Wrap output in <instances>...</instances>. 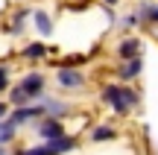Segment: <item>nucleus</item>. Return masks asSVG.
<instances>
[{"label":"nucleus","instance_id":"f257e3e1","mask_svg":"<svg viewBox=\"0 0 158 155\" xmlns=\"http://www.w3.org/2000/svg\"><path fill=\"white\" fill-rule=\"evenodd\" d=\"M102 100H106L117 114H126L132 105H138V94H132V88H117V85H108L106 91H102Z\"/></svg>","mask_w":158,"mask_h":155},{"label":"nucleus","instance_id":"f03ea898","mask_svg":"<svg viewBox=\"0 0 158 155\" xmlns=\"http://www.w3.org/2000/svg\"><path fill=\"white\" fill-rule=\"evenodd\" d=\"M21 88H23V94H27L29 100H38L41 94H44V76L41 73H27L23 82H21Z\"/></svg>","mask_w":158,"mask_h":155},{"label":"nucleus","instance_id":"7ed1b4c3","mask_svg":"<svg viewBox=\"0 0 158 155\" xmlns=\"http://www.w3.org/2000/svg\"><path fill=\"white\" fill-rule=\"evenodd\" d=\"M41 114H47V108H44V105H21V108H15V114L9 117V123L21 126V123L35 120V117H41Z\"/></svg>","mask_w":158,"mask_h":155},{"label":"nucleus","instance_id":"20e7f679","mask_svg":"<svg viewBox=\"0 0 158 155\" xmlns=\"http://www.w3.org/2000/svg\"><path fill=\"white\" fill-rule=\"evenodd\" d=\"M82 82H85V76L76 73V70H70V67L59 70V85H62V88H79Z\"/></svg>","mask_w":158,"mask_h":155},{"label":"nucleus","instance_id":"39448f33","mask_svg":"<svg viewBox=\"0 0 158 155\" xmlns=\"http://www.w3.org/2000/svg\"><path fill=\"white\" fill-rule=\"evenodd\" d=\"M44 146H47L53 155H59V152H70V149L76 146V141H70V138H64V135H59V138H50Z\"/></svg>","mask_w":158,"mask_h":155},{"label":"nucleus","instance_id":"423d86ee","mask_svg":"<svg viewBox=\"0 0 158 155\" xmlns=\"http://www.w3.org/2000/svg\"><path fill=\"white\" fill-rule=\"evenodd\" d=\"M38 135H41L44 141L59 138V135H62V123H59V120H41V123H38Z\"/></svg>","mask_w":158,"mask_h":155},{"label":"nucleus","instance_id":"0eeeda50","mask_svg":"<svg viewBox=\"0 0 158 155\" xmlns=\"http://www.w3.org/2000/svg\"><path fill=\"white\" fill-rule=\"evenodd\" d=\"M138 50H141V41H135V38H126V41H120V47H117V53H120V59H138Z\"/></svg>","mask_w":158,"mask_h":155},{"label":"nucleus","instance_id":"6e6552de","mask_svg":"<svg viewBox=\"0 0 158 155\" xmlns=\"http://www.w3.org/2000/svg\"><path fill=\"white\" fill-rule=\"evenodd\" d=\"M141 59H129V62L123 64V67H120V79H135L138 73H141Z\"/></svg>","mask_w":158,"mask_h":155},{"label":"nucleus","instance_id":"1a4fd4ad","mask_svg":"<svg viewBox=\"0 0 158 155\" xmlns=\"http://www.w3.org/2000/svg\"><path fill=\"white\" fill-rule=\"evenodd\" d=\"M35 27H38L41 35H50L53 32V23H50V18H47L44 12H35Z\"/></svg>","mask_w":158,"mask_h":155},{"label":"nucleus","instance_id":"9d476101","mask_svg":"<svg viewBox=\"0 0 158 155\" xmlns=\"http://www.w3.org/2000/svg\"><path fill=\"white\" fill-rule=\"evenodd\" d=\"M91 138H94L97 144H102V141H111V138H114V129H111V126H100V129H94V135H91Z\"/></svg>","mask_w":158,"mask_h":155},{"label":"nucleus","instance_id":"9b49d317","mask_svg":"<svg viewBox=\"0 0 158 155\" xmlns=\"http://www.w3.org/2000/svg\"><path fill=\"white\" fill-rule=\"evenodd\" d=\"M15 123H3V126H0V144H9L12 141V135H15Z\"/></svg>","mask_w":158,"mask_h":155},{"label":"nucleus","instance_id":"f8f14e48","mask_svg":"<svg viewBox=\"0 0 158 155\" xmlns=\"http://www.w3.org/2000/svg\"><path fill=\"white\" fill-rule=\"evenodd\" d=\"M44 53H47L44 44H29L27 50H23V56H27V59H38V56H44Z\"/></svg>","mask_w":158,"mask_h":155},{"label":"nucleus","instance_id":"ddd939ff","mask_svg":"<svg viewBox=\"0 0 158 155\" xmlns=\"http://www.w3.org/2000/svg\"><path fill=\"white\" fill-rule=\"evenodd\" d=\"M12 103H15L18 108H21V105H27V103H29V97H27V94H23V88H21V85H18L15 91H12Z\"/></svg>","mask_w":158,"mask_h":155},{"label":"nucleus","instance_id":"4468645a","mask_svg":"<svg viewBox=\"0 0 158 155\" xmlns=\"http://www.w3.org/2000/svg\"><path fill=\"white\" fill-rule=\"evenodd\" d=\"M143 15H147L152 23H158V9H152V6H143Z\"/></svg>","mask_w":158,"mask_h":155},{"label":"nucleus","instance_id":"2eb2a0df","mask_svg":"<svg viewBox=\"0 0 158 155\" xmlns=\"http://www.w3.org/2000/svg\"><path fill=\"white\" fill-rule=\"evenodd\" d=\"M6 85H9V73H6V67L0 64V91H6Z\"/></svg>","mask_w":158,"mask_h":155},{"label":"nucleus","instance_id":"dca6fc26","mask_svg":"<svg viewBox=\"0 0 158 155\" xmlns=\"http://www.w3.org/2000/svg\"><path fill=\"white\" fill-rule=\"evenodd\" d=\"M6 114V103H0V117H3Z\"/></svg>","mask_w":158,"mask_h":155},{"label":"nucleus","instance_id":"f3484780","mask_svg":"<svg viewBox=\"0 0 158 155\" xmlns=\"http://www.w3.org/2000/svg\"><path fill=\"white\" fill-rule=\"evenodd\" d=\"M18 155H32V152H29V149H21V152H18Z\"/></svg>","mask_w":158,"mask_h":155},{"label":"nucleus","instance_id":"a211bd4d","mask_svg":"<svg viewBox=\"0 0 158 155\" xmlns=\"http://www.w3.org/2000/svg\"><path fill=\"white\" fill-rule=\"evenodd\" d=\"M106 3H108V6H114V3H117V0H106Z\"/></svg>","mask_w":158,"mask_h":155},{"label":"nucleus","instance_id":"6ab92c4d","mask_svg":"<svg viewBox=\"0 0 158 155\" xmlns=\"http://www.w3.org/2000/svg\"><path fill=\"white\" fill-rule=\"evenodd\" d=\"M0 155H3V149H0Z\"/></svg>","mask_w":158,"mask_h":155}]
</instances>
